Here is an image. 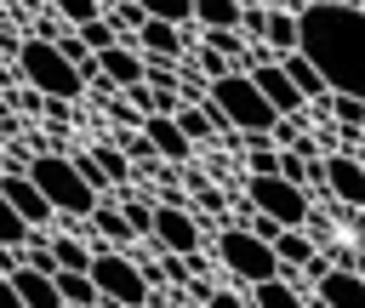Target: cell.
Masks as SVG:
<instances>
[{"label":"cell","mask_w":365,"mask_h":308,"mask_svg":"<svg viewBox=\"0 0 365 308\" xmlns=\"http://www.w3.org/2000/svg\"><path fill=\"white\" fill-rule=\"evenodd\" d=\"M143 17H148V11H143V6H137V0H120V6H114V11H108V23H114V29H120V40H125V34H137V23H143Z\"/></svg>","instance_id":"4dcf8cb0"},{"label":"cell","mask_w":365,"mask_h":308,"mask_svg":"<svg viewBox=\"0 0 365 308\" xmlns=\"http://www.w3.org/2000/svg\"><path fill=\"white\" fill-rule=\"evenodd\" d=\"M171 120L182 125V137H188V143H211L217 131H228V125H222V120L211 114V103H188V97H182V103L171 108Z\"/></svg>","instance_id":"e0dca14e"},{"label":"cell","mask_w":365,"mask_h":308,"mask_svg":"<svg viewBox=\"0 0 365 308\" xmlns=\"http://www.w3.org/2000/svg\"><path fill=\"white\" fill-rule=\"evenodd\" d=\"M297 51L325 74L331 91L365 97V6L348 0L297 6Z\"/></svg>","instance_id":"6da1fadb"},{"label":"cell","mask_w":365,"mask_h":308,"mask_svg":"<svg viewBox=\"0 0 365 308\" xmlns=\"http://www.w3.org/2000/svg\"><path fill=\"white\" fill-rule=\"evenodd\" d=\"M245 200H251L257 211H268L279 228H308V217H314L308 188L291 183V177H279V171H251V177H245Z\"/></svg>","instance_id":"8992f818"},{"label":"cell","mask_w":365,"mask_h":308,"mask_svg":"<svg viewBox=\"0 0 365 308\" xmlns=\"http://www.w3.org/2000/svg\"><path fill=\"white\" fill-rule=\"evenodd\" d=\"M91 228H97L108 245H137V234H131L125 211H120V205H108V200H97V205H91Z\"/></svg>","instance_id":"d6986e66"},{"label":"cell","mask_w":365,"mask_h":308,"mask_svg":"<svg viewBox=\"0 0 365 308\" xmlns=\"http://www.w3.org/2000/svg\"><path fill=\"white\" fill-rule=\"evenodd\" d=\"M23 171L40 183V194L51 200V211H57V217H91V205L103 200V194L80 177L74 154H29V160H23Z\"/></svg>","instance_id":"277c9868"},{"label":"cell","mask_w":365,"mask_h":308,"mask_svg":"<svg viewBox=\"0 0 365 308\" xmlns=\"http://www.w3.org/2000/svg\"><path fill=\"white\" fill-rule=\"evenodd\" d=\"M279 68L291 74V86H297V91H302L308 103H319V97L331 91V86H325V74H319V68H314V63H308V57H302L297 46H291V51H279Z\"/></svg>","instance_id":"ac0fdd59"},{"label":"cell","mask_w":365,"mask_h":308,"mask_svg":"<svg viewBox=\"0 0 365 308\" xmlns=\"http://www.w3.org/2000/svg\"><path fill=\"white\" fill-rule=\"evenodd\" d=\"M11 285H17L23 308H63V297H57L51 274H46V268H34V262H17V268H11Z\"/></svg>","instance_id":"5bb4252c"},{"label":"cell","mask_w":365,"mask_h":308,"mask_svg":"<svg viewBox=\"0 0 365 308\" xmlns=\"http://www.w3.org/2000/svg\"><path fill=\"white\" fill-rule=\"evenodd\" d=\"M80 40H86L91 51H103V46H114V40H120V29L108 23V11H97V17H86V23H80Z\"/></svg>","instance_id":"d4e9b609"},{"label":"cell","mask_w":365,"mask_h":308,"mask_svg":"<svg viewBox=\"0 0 365 308\" xmlns=\"http://www.w3.org/2000/svg\"><path fill=\"white\" fill-rule=\"evenodd\" d=\"M274 257H279L285 268H302V262L314 257V240H308L302 228H279V234H274Z\"/></svg>","instance_id":"44dd1931"},{"label":"cell","mask_w":365,"mask_h":308,"mask_svg":"<svg viewBox=\"0 0 365 308\" xmlns=\"http://www.w3.org/2000/svg\"><path fill=\"white\" fill-rule=\"evenodd\" d=\"M11 63H17V80H23V86H34L40 97H63V103H74V97L86 91V74H80V68L57 51V40H46V34L17 40Z\"/></svg>","instance_id":"3957f363"},{"label":"cell","mask_w":365,"mask_h":308,"mask_svg":"<svg viewBox=\"0 0 365 308\" xmlns=\"http://www.w3.org/2000/svg\"><path fill=\"white\" fill-rule=\"evenodd\" d=\"M17 268V245H0V274H11Z\"/></svg>","instance_id":"e575fe53"},{"label":"cell","mask_w":365,"mask_h":308,"mask_svg":"<svg viewBox=\"0 0 365 308\" xmlns=\"http://www.w3.org/2000/svg\"><path fill=\"white\" fill-rule=\"evenodd\" d=\"M51 285H57V297H63L68 308H97V302H103L91 268H51Z\"/></svg>","instance_id":"9a60e30c"},{"label":"cell","mask_w":365,"mask_h":308,"mask_svg":"<svg viewBox=\"0 0 365 308\" xmlns=\"http://www.w3.org/2000/svg\"><path fill=\"white\" fill-rule=\"evenodd\" d=\"M262 46H268V51H291V46H297V11H268Z\"/></svg>","instance_id":"603a6c76"},{"label":"cell","mask_w":365,"mask_h":308,"mask_svg":"<svg viewBox=\"0 0 365 308\" xmlns=\"http://www.w3.org/2000/svg\"><path fill=\"white\" fill-rule=\"evenodd\" d=\"M0 308H23V297H17V285H11V274L0 279Z\"/></svg>","instance_id":"836d02e7"},{"label":"cell","mask_w":365,"mask_h":308,"mask_svg":"<svg viewBox=\"0 0 365 308\" xmlns=\"http://www.w3.org/2000/svg\"><path fill=\"white\" fill-rule=\"evenodd\" d=\"M91 160L103 165V177H108V183H125V177H131V160H125V148H120V143H97V148H91Z\"/></svg>","instance_id":"cb8c5ba5"},{"label":"cell","mask_w":365,"mask_h":308,"mask_svg":"<svg viewBox=\"0 0 365 308\" xmlns=\"http://www.w3.org/2000/svg\"><path fill=\"white\" fill-rule=\"evenodd\" d=\"M51 11H57L68 29H80L86 17H97V11H103V0H51Z\"/></svg>","instance_id":"f1b7e54d"},{"label":"cell","mask_w":365,"mask_h":308,"mask_svg":"<svg viewBox=\"0 0 365 308\" xmlns=\"http://www.w3.org/2000/svg\"><path fill=\"white\" fill-rule=\"evenodd\" d=\"M120 211H125L131 234H137V240H148V228H154V205H148V200H120Z\"/></svg>","instance_id":"f546056e"},{"label":"cell","mask_w":365,"mask_h":308,"mask_svg":"<svg viewBox=\"0 0 365 308\" xmlns=\"http://www.w3.org/2000/svg\"><path fill=\"white\" fill-rule=\"evenodd\" d=\"M240 0H194V23L200 29H240Z\"/></svg>","instance_id":"ffe728a7"},{"label":"cell","mask_w":365,"mask_h":308,"mask_svg":"<svg viewBox=\"0 0 365 308\" xmlns=\"http://www.w3.org/2000/svg\"><path fill=\"white\" fill-rule=\"evenodd\" d=\"M46 245H51L57 268H91V251H97V240L86 245V240H74V234H51Z\"/></svg>","instance_id":"7402d4cb"},{"label":"cell","mask_w":365,"mask_h":308,"mask_svg":"<svg viewBox=\"0 0 365 308\" xmlns=\"http://www.w3.org/2000/svg\"><path fill=\"white\" fill-rule=\"evenodd\" d=\"M23 234H29V222L17 217V205H11L6 188H0V245H23Z\"/></svg>","instance_id":"4316f807"},{"label":"cell","mask_w":365,"mask_h":308,"mask_svg":"<svg viewBox=\"0 0 365 308\" xmlns=\"http://www.w3.org/2000/svg\"><path fill=\"white\" fill-rule=\"evenodd\" d=\"M217 257H222V268H228V274H234L240 285H251V279H268V274H279L274 240L251 234L245 222H234V228H222V234H217Z\"/></svg>","instance_id":"52a82bcc"},{"label":"cell","mask_w":365,"mask_h":308,"mask_svg":"<svg viewBox=\"0 0 365 308\" xmlns=\"http://www.w3.org/2000/svg\"><path fill=\"white\" fill-rule=\"evenodd\" d=\"M319 308H365V268H342V262H331L319 279H314V291H308Z\"/></svg>","instance_id":"8fae6325"},{"label":"cell","mask_w":365,"mask_h":308,"mask_svg":"<svg viewBox=\"0 0 365 308\" xmlns=\"http://www.w3.org/2000/svg\"><path fill=\"white\" fill-rule=\"evenodd\" d=\"M148 17H165V23H194V0H137Z\"/></svg>","instance_id":"83f0119b"},{"label":"cell","mask_w":365,"mask_h":308,"mask_svg":"<svg viewBox=\"0 0 365 308\" xmlns=\"http://www.w3.org/2000/svg\"><path fill=\"white\" fill-rule=\"evenodd\" d=\"M0 171H6V165H0Z\"/></svg>","instance_id":"8d00e7d4"},{"label":"cell","mask_w":365,"mask_h":308,"mask_svg":"<svg viewBox=\"0 0 365 308\" xmlns=\"http://www.w3.org/2000/svg\"><path fill=\"white\" fill-rule=\"evenodd\" d=\"M148 240L160 245V251H200V217L188 211V200L182 194H165L160 205H154V228H148Z\"/></svg>","instance_id":"ba28073f"},{"label":"cell","mask_w":365,"mask_h":308,"mask_svg":"<svg viewBox=\"0 0 365 308\" xmlns=\"http://www.w3.org/2000/svg\"><path fill=\"white\" fill-rule=\"evenodd\" d=\"M205 103H211V114H217L228 131H240V137H257V131H268V125L279 120V108L262 97V86L251 80V68L217 74L211 91H205Z\"/></svg>","instance_id":"7a4b0ae2"},{"label":"cell","mask_w":365,"mask_h":308,"mask_svg":"<svg viewBox=\"0 0 365 308\" xmlns=\"http://www.w3.org/2000/svg\"><path fill=\"white\" fill-rule=\"evenodd\" d=\"M137 46H143V51H154V57H182V23L143 17V23H137Z\"/></svg>","instance_id":"2e32d148"},{"label":"cell","mask_w":365,"mask_h":308,"mask_svg":"<svg viewBox=\"0 0 365 308\" xmlns=\"http://www.w3.org/2000/svg\"><path fill=\"white\" fill-rule=\"evenodd\" d=\"M91 279H97V291H103V302L108 308H148V274L137 268V257L131 251H114V245H97L91 251Z\"/></svg>","instance_id":"5b68a950"},{"label":"cell","mask_w":365,"mask_h":308,"mask_svg":"<svg viewBox=\"0 0 365 308\" xmlns=\"http://www.w3.org/2000/svg\"><path fill=\"white\" fill-rule=\"evenodd\" d=\"M97 74H103L114 91L137 86V80H143V46H131V40H114V46H103V51H97Z\"/></svg>","instance_id":"7c38bea8"},{"label":"cell","mask_w":365,"mask_h":308,"mask_svg":"<svg viewBox=\"0 0 365 308\" xmlns=\"http://www.w3.org/2000/svg\"><path fill=\"white\" fill-rule=\"evenodd\" d=\"M74 165H80V177H86V183H91V188H97V194H103V188H108V177H103V165H97V160H91V148H86V154H74Z\"/></svg>","instance_id":"d6a6232c"},{"label":"cell","mask_w":365,"mask_h":308,"mask_svg":"<svg viewBox=\"0 0 365 308\" xmlns=\"http://www.w3.org/2000/svg\"><path fill=\"white\" fill-rule=\"evenodd\" d=\"M0 188H6V200L17 205V217H23L29 228H46V222L57 217V211H51V200L40 194V183H34L23 165H6V171H0Z\"/></svg>","instance_id":"9c48e42d"},{"label":"cell","mask_w":365,"mask_h":308,"mask_svg":"<svg viewBox=\"0 0 365 308\" xmlns=\"http://www.w3.org/2000/svg\"><path fill=\"white\" fill-rule=\"evenodd\" d=\"M194 68H200V74H205V80H217V74H228V68H234V63H228V57H222V51H211V46H200V51H194Z\"/></svg>","instance_id":"1f68e13d"},{"label":"cell","mask_w":365,"mask_h":308,"mask_svg":"<svg viewBox=\"0 0 365 308\" xmlns=\"http://www.w3.org/2000/svg\"><path fill=\"white\" fill-rule=\"evenodd\" d=\"M205 46H211V51H222L228 63H240V57H245V34H240V29H205Z\"/></svg>","instance_id":"484cf974"},{"label":"cell","mask_w":365,"mask_h":308,"mask_svg":"<svg viewBox=\"0 0 365 308\" xmlns=\"http://www.w3.org/2000/svg\"><path fill=\"white\" fill-rule=\"evenodd\" d=\"M319 171H325V194L342 200V205H365V160L359 154H319Z\"/></svg>","instance_id":"30bf717a"},{"label":"cell","mask_w":365,"mask_h":308,"mask_svg":"<svg viewBox=\"0 0 365 308\" xmlns=\"http://www.w3.org/2000/svg\"><path fill=\"white\" fill-rule=\"evenodd\" d=\"M143 137H148V143H154V154H160V160H171V165H182V160H188V148H194L171 114H143Z\"/></svg>","instance_id":"4fadbf2b"},{"label":"cell","mask_w":365,"mask_h":308,"mask_svg":"<svg viewBox=\"0 0 365 308\" xmlns=\"http://www.w3.org/2000/svg\"><path fill=\"white\" fill-rule=\"evenodd\" d=\"M0 125H11V114H6V103H0Z\"/></svg>","instance_id":"d590c367"}]
</instances>
